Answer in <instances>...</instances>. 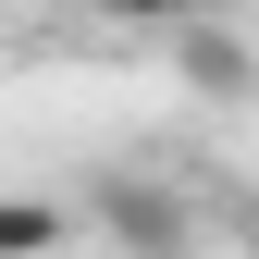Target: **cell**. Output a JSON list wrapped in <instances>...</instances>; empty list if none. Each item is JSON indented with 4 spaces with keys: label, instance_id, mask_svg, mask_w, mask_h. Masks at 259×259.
Returning <instances> with one entry per match:
<instances>
[{
    "label": "cell",
    "instance_id": "obj_2",
    "mask_svg": "<svg viewBox=\"0 0 259 259\" xmlns=\"http://www.w3.org/2000/svg\"><path fill=\"white\" fill-rule=\"evenodd\" d=\"M173 74H185V99H259V50L235 37V13H198V25H173Z\"/></svg>",
    "mask_w": 259,
    "mask_h": 259
},
{
    "label": "cell",
    "instance_id": "obj_4",
    "mask_svg": "<svg viewBox=\"0 0 259 259\" xmlns=\"http://www.w3.org/2000/svg\"><path fill=\"white\" fill-rule=\"evenodd\" d=\"M123 25H198V13H247V0H111Z\"/></svg>",
    "mask_w": 259,
    "mask_h": 259
},
{
    "label": "cell",
    "instance_id": "obj_3",
    "mask_svg": "<svg viewBox=\"0 0 259 259\" xmlns=\"http://www.w3.org/2000/svg\"><path fill=\"white\" fill-rule=\"evenodd\" d=\"M62 235H74V210H62V198H0V259H50Z\"/></svg>",
    "mask_w": 259,
    "mask_h": 259
},
{
    "label": "cell",
    "instance_id": "obj_1",
    "mask_svg": "<svg viewBox=\"0 0 259 259\" xmlns=\"http://www.w3.org/2000/svg\"><path fill=\"white\" fill-rule=\"evenodd\" d=\"M87 235H99L111 259H198V210H185V198H173L160 173L111 160V173L87 185Z\"/></svg>",
    "mask_w": 259,
    "mask_h": 259
}]
</instances>
